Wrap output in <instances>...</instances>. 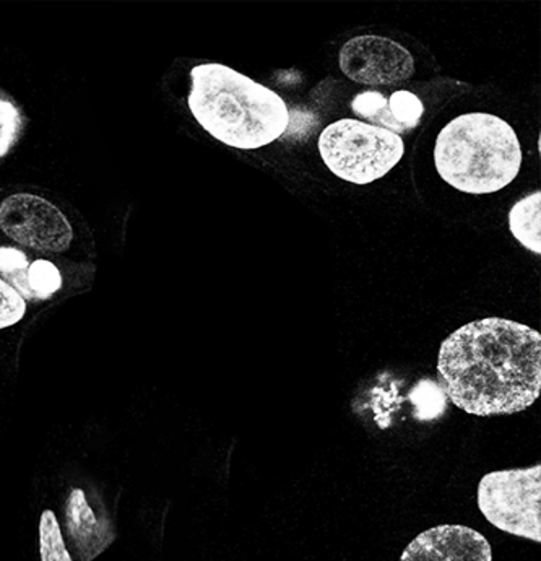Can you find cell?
<instances>
[{"instance_id": "cell-8", "label": "cell", "mask_w": 541, "mask_h": 561, "mask_svg": "<svg viewBox=\"0 0 541 561\" xmlns=\"http://www.w3.org/2000/svg\"><path fill=\"white\" fill-rule=\"evenodd\" d=\"M402 561H492L483 534L467 526H438L419 534L403 550Z\"/></svg>"}, {"instance_id": "cell-1", "label": "cell", "mask_w": 541, "mask_h": 561, "mask_svg": "<svg viewBox=\"0 0 541 561\" xmlns=\"http://www.w3.org/2000/svg\"><path fill=\"white\" fill-rule=\"evenodd\" d=\"M438 379L444 396L470 415L523 412L540 398V332L503 318L462 325L442 342Z\"/></svg>"}, {"instance_id": "cell-4", "label": "cell", "mask_w": 541, "mask_h": 561, "mask_svg": "<svg viewBox=\"0 0 541 561\" xmlns=\"http://www.w3.org/2000/svg\"><path fill=\"white\" fill-rule=\"evenodd\" d=\"M319 152L335 176L353 184H369L399 164L405 142L382 127L358 119H341L322 130Z\"/></svg>"}, {"instance_id": "cell-11", "label": "cell", "mask_w": 541, "mask_h": 561, "mask_svg": "<svg viewBox=\"0 0 541 561\" xmlns=\"http://www.w3.org/2000/svg\"><path fill=\"white\" fill-rule=\"evenodd\" d=\"M66 523L70 539L85 560L95 559L106 549L113 537H107V529L96 519L95 511L87 502L85 492L73 489L66 508Z\"/></svg>"}, {"instance_id": "cell-12", "label": "cell", "mask_w": 541, "mask_h": 561, "mask_svg": "<svg viewBox=\"0 0 541 561\" xmlns=\"http://www.w3.org/2000/svg\"><path fill=\"white\" fill-rule=\"evenodd\" d=\"M509 228L517 241L532 253L541 254V193L514 204L509 211Z\"/></svg>"}, {"instance_id": "cell-10", "label": "cell", "mask_w": 541, "mask_h": 561, "mask_svg": "<svg viewBox=\"0 0 541 561\" xmlns=\"http://www.w3.org/2000/svg\"><path fill=\"white\" fill-rule=\"evenodd\" d=\"M0 275L25 300H49L62 287V275L53 262L45 259L30 261L16 248H0Z\"/></svg>"}, {"instance_id": "cell-7", "label": "cell", "mask_w": 541, "mask_h": 561, "mask_svg": "<svg viewBox=\"0 0 541 561\" xmlns=\"http://www.w3.org/2000/svg\"><path fill=\"white\" fill-rule=\"evenodd\" d=\"M342 72L362 85H392L415 73L408 49L384 36L362 35L349 39L338 54Z\"/></svg>"}, {"instance_id": "cell-13", "label": "cell", "mask_w": 541, "mask_h": 561, "mask_svg": "<svg viewBox=\"0 0 541 561\" xmlns=\"http://www.w3.org/2000/svg\"><path fill=\"white\" fill-rule=\"evenodd\" d=\"M39 553L43 561H70L62 533H60L59 520L50 510L43 511L39 520Z\"/></svg>"}, {"instance_id": "cell-14", "label": "cell", "mask_w": 541, "mask_h": 561, "mask_svg": "<svg viewBox=\"0 0 541 561\" xmlns=\"http://www.w3.org/2000/svg\"><path fill=\"white\" fill-rule=\"evenodd\" d=\"M22 110L10 100L0 96V160L16 146L23 133Z\"/></svg>"}, {"instance_id": "cell-5", "label": "cell", "mask_w": 541, "mask_h": 561, "mask_svg": "<svg viewBox=\"0 0 541 561\" xmlns=\"http://www.w3.org/2000/svg\"><path fill=\"white\" fill-rule=\"evenodd\" d=\"M479 508L496 529L541 542V466L486 473Z\"/></svg>"}, {"instance_id": "cell-9", "label": "cell", "mask_w": 541, "mask_h": 561, "mask_svg": "<svg viewBox=\"0 0 541 561\" xmlns=\"http://www.w3.org/2000/svg\"><path fill=\"white\" fill-rule=\"evenodd\" d=\"M352 110L372 126L382 127L400 136L418 126L425 107L415 93L405 90L392 93L389 99L376 90H368L353 99Z\"/></svg>"}, {"instance_id": "cell-15", "label": "cell", "mask_w": 541, "mask_h": 561, "mask_svg": "<svg viewBox=\"0 0 541 561\" xmlns=\"http://www.w3.org/2000/svg\"><path fill=\"white\" fill-rule=\"evenodd\" d=\"M26 314V300L0 278V331L19 324Z\"/></svg>"}, {"instance_id": "cell-3", "label": "cell", "mask_w": 541, "mask_h": 561, "mask_svg": "<svg viewBox=\"0 0 541 561\" xmlns=\"http://www.w3.org/2000/svg\"><path fill=\"white\" fill-rule=\"evenodd\" d=\"M439 176L460 193L493 194L509 186L522 167V147L509 123L488 113L462 114L436 140Z\"/></svg>"}, {"instance_id": "cell-6", "label": "cell", "mask_w": 541, "mask_h": 561, "mask_svg": "<svg viewBox=\"0 0 541 561\" xmlns=\"http://www.w3.org/2000/svg\"><path fill=\"white\" fill-rule=\"evenodd\" d=\"M0 228L15 243L45 253H62L73 240L66 215L33 194H13L0 204Z\"/></svg>"}, {"instance_id": "cell-2", "label": "cell", "mask_w": 541, "mask_h": 561, "mask_svg": "<svg viewBox=\"0 0 541 561\" xmlns=\"http://www.w3.org/2000/svg\"><path fill=\"white\" fill-rule=\"evenodd\" d=\"M191 113L215 139L241 150H255L284 136L290 124L287 103L274 90L223 64L191 70Z\"/></svg>"}]
</instances>
